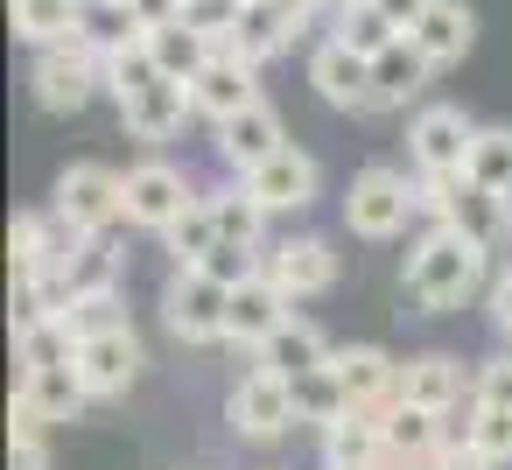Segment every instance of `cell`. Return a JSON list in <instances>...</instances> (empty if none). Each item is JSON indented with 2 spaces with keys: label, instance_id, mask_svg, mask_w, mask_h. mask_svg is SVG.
Masks as SVG:
<instances>
[{
  "label": "cell",
  "instance_id": "bcb514c9",
  "mask_svg": "<svg viewBox=\"0 0 512 470\" xmlns=\"http://www.w3.org/2000/svg\"><path fill=\"white\" fill-rule=\"evenodd\" d=\"M274 8H281V15H288V22H295V36H302V22H309V15H316V8H323V0H274Z\"/></svg>",
  "mask_w": 512,
  "mask_h": 470
},
{
  "label": "cell",
  "instance_id": "ab89813d",
  "mask_svg": "<svg viewBox=\"0 0 512 470\" xmlns=\"http://www.w3.org/2000/svg\"><path fill=\"white\" fill-rule=\"evenodd\" d=\"M470 407H512V351H491L470 365Z\"/></svg>",
  "mask_w": 512,
  "mask_h": 470
},
{
  "label": "cell",
  "instance_id": "60d3db41",
  "mask_svg": "<svg viewBox=\"0 0 512 470\" xmlns=\"http://www.w3.org/2000/svg\"><path fill=\"white\" fill-rule=\"evenodd\" d=\"M183 22L204 29L211 43H232V29L246 22V0H183Z\"/></svg>",
  "mask_w": 512,
  "mask_h": 470
},
{
  "label": "cell",
  "instance_id": "d590c367",
  "mask_svg": "<svg viewBox=\"0 0 512 470\" xmlns=\"http://www.w3.org/2000/svg\"><path fill=\"white\" fill-rule=\"evenodd\" d=\"M463 176L484 183V190H498V197H512V127H477L470 169H463Z\"/></svg>",
  "mask_w": 512,
  "mask_h": 470
},
{
  "label": "cell",
  "instance_id": "7bdbcfd3",
  "mask_svg": "<svg viewBox=\"0 0 512 470\" xmlns=\"http://www.w3.org/2000/svg\"><path fill=\"white\" fill-rule=\"evenodd\" d=\"M484 309H491V323L512 337V267H505V274H491V295H484Z\"/></svg>",
  "mask_w": 512,
  "mask_h": 470
},
{
  "label": "cell",
  "instance_id": "4316f807",
  "mask_svg": "<svg viewBox=\"0 0 512 470\" xmlns=\"http://www.w3.org/2000/svg\"><path fill=\"white\" fill-rule=\"evenodd\" d=\"M148 57H155V71H162V78H183V85H190V78H197V71H204V64L218 57V43H211L204 29H190V22L176 15V22L148 29Z\"/></svg>",
  "mask_w": 512,
  "mask_h": 470
},
{
  "label": "cell",
  "instance_id": "7a4b0ae2",
  "mask_svg": "<svg viewBox=\"0 0 512 470\" xmlns=\"http://www.w3.org/2000/svg\"><path fill=\"white\" fill-rule=\"evenodd\" d=\"M162 323H169V337L176 344H190V351H204V344H225V309H232V288L211 274V267H169V281H162Z\"/></svg>",
  "mask_w": 512,
  "mask_h": 470
},
{
  "label": "cell",
  "instance_id": "e575fe53",
  "mask_svg": "<svg viewBox=\"0 0 512 470\" xmlns=\"http://www.w3.org/2000/svg\"><path fill=\"white\" fill-rule=\"evenodd\" d=\"M330 36H337L344 50H358V57H379V50H393V43H400V29L379 15V0H344Z\"/></svg>",
  "mask_w": 512,
  "mask_h": 470
},
{
  "label": "cell",
  "instance_id": "ac0fdd59",
  "mask_svg": "<svg viewBox=\"0 0 512 470\" xmlns=\"http://www.w3.org/2000/svg\"><path fill=\"white\" fill-rule=\"evenodd\" d=\"M288 148V127H281V113L267 106V99H253L246 113H232L225 127H218V162L232 169V176H253L267 155H281Z\"/></svg>",
  "mask_w": 512,
  "mask_h": 470
},
{
  "label": "cell",
  "instance_id": "ee69618b",
  "mask_svg": "<svg viewBox=\"0 0 512 470\" xmlns=\"http://www.w3.org/2000/svg\"><path fill=\"white\" fill-rule=\"evenodd\" d=\"M428 8H435V0H379V15H386V22H393L400 36H407V29H414V22H421Z\"/></svg>",
  "mask_w": 512,
  "mask_h": 470
},
{
  "label": "cell",
  "instance_id": "603a6c76",
  "mask_svg": "<svg viewBox=\"0 0 512 470\" xmlns=\"http://www.w3.org/2000/svg\"><path fill=\"white\" fill-rule=\"evenodd\" d=\"M442 442H449V414L393 400V414H386V470H421Z\"/></svg>",
  "mask_w": 512,
  "mask_h": 470
},
{
  "label": "cell",
  "instance_id": "74e56055",
  "mask_svg": "<svg viewBox=\"0 0 512 470\" xmlns=\"http://www.w3.org/2000/svg\"><path fill=\"white\" fill-rule=\"evenodd\" d=\"M162 71H155V57H148V36L134 43V50H120V57H106V92L113 99H134V92H148Z\"/></svg>",
  "mask_w": 512,
  "mask_h": 470
},
{
  "label": "cell",
  "instance_id": "ffe728a7",
  "mask_svg": "<svg viewBox=\"0 0 512 470\" xmlns=\"http://www.w3.org/2000/svg\"><path fill=\"white\" fill-rule=\"evenodd\" d=\"M330 372L344 379L351 407H393L400 400V358H386L379 344H337Z\"/></svg>",
  "mask_w": 512,
  "mask_h": 470
},
{
  "label": "cell",
  "instance_id": "5bb4252c",
  "mask_svg": "<svg viewBox=\"0 0 512 470\" xmlns=\"http://www.w3.org/2000/svg\"><path fill=\"white\" fill-rule=\"evenodd\" d=\"M386 414L393 407H351L344 421L316 428L323 470H386Z\"/></svg>",
  "mask_w": 512,
  "mask_h": 470
},
{
  "label": "cell",
  "instance_id": "8992f818",
  "mask_svg": "<svg viewBox=\"0 0 512 470\" xmlns=\"http://www.w3.org/2000/svg\"><path fill=\"white\" fill-rule=\"evenodd\" d=\"M470 141H477V120L463 106H421L407 120V162H414V176H463L470 169Z\"/></svg>",
  "mask_w": 512,
  "mask_h": 470
},
{
  "label": "cell",
  "instance_id": "d6a6232c",
  "mask_svg": "<svg viewBox=\"0 0 512 470\" xmlns=\"http://www.w3.org/2000/svg\"><path fill=\"white\" fill-rule=\"evenodd\" d=\"M225 246V232H218V211H211V197H197L169 232H162V253H169V267H204L211 253Z\"/></svg>",
  "mask_w": 512,
  "mask_h": 470
},
{
  "label": "cell",
  "instance_id": "30bf717a",
  "mask_svg": "<svg viewBox=\"0 0 512 470\" xmlns=\"http://www.w3.org/2000/svg\"><path fill=\"white\" fill-rule=\"evenodd\" d=\"M260 267L288 288V302H316V295L337 288V246H330L323 232H288V239H274Z\"/></svg>",
  "mask_w": 512,
  "mask_h": 470
},
{
  "label": "cell",
  "instance_id": "d6986e66",
  "mask_svg": "<svg viewBox=\"0 0 512 470\" xmlns=\"http://www.w3.org/2000/svg\"><path fill=\"white\" fill-rule=\"evenodd\" d=\"M449 232H463L477 253H505L512 246V197H498V190H484V183H456V204H449Z\"/></svg>",
  "mask_w": 512,
  "mask_h": 470
},
{
  "label": "cell",
  "instance_id": "2e32d148",
  "mask_svg": "<svg viewBox=\"0 0 512 470\" xmlns=\"http://www.w3.org/2000/svg\"><path fill=\"white\" fill-rule=\"evenodd\" d=\"M253 99H260V71H253L246 57H232L225 43H218V57L190 78V106H197L211 127H225V120H232V113H246Z\"/></svg>",
  "mask_w": 512,
  "mask_h": 470
},
{
  "label": "cell",
  "instance_id": "7402d4cb",
  "mask_svg": "<svg viewBox=\"0 0 512 470\" xmlns=\"http://www.w3.org/2000/svg\"><path fill=\"white\" fill-rule=\"evenodd\" d=\"M330 351H337V344H330L309 316H288V323L253 351V365H260V372H274V379H302V372H323V365H330Z\"/></svg>",
  "mask_w": 512,
  "mask_h": 470
},
{
  "label": "cell",
  "instance_id": "8d00e7d4",
  "mask_svg": "<svg viewBox=\"0 0 512 470\" xmlns=\"http://www.w3.org/2000/svg\"><path fill=\"white\" fill-rule=\"evenodd\" d=\"M463 442H477L505 470L512 463V407H463Z\"/></svg>",
  "mask_w": 512,
  "mask_h": 470
},
{
  "label": "cell",
  "instance_id": "83f0119b",
  "mask_svg": "<svg viewBox=\"0 0 512 470\" xmlns=\"http://www.w3.org/2000/svg\"><path fill=\"white\" fill-rule=\"evenodd\" d=\"M78 29H85V0H15V36L29 50L78 43Z\"/></svg>",
  "mask_w": 512,
  "mask_h": 470
},
{
  "label": "cell",
  "instance_id": "6da1fadb",
  "mask_svg": "<svg viewBox=\"0 0 512 470\" xmlns=\"http://www.w3.org/2000/svg\"><path fill=\"white\" fill-rule=\"evenodd\" d=\"M400 295H407L421 316H449V309L491 295V253H477V246H470L463 232H449V225H428V232L407 246Z\"/></svg>",
  "mask_w": 512,
  "mask_h": 470
},
{
  "label": "cell",
  "instance_id": "cb8c5ba5",
  "mask_svg": "<svg viewBox=\"0 0 512 470\" xmlns=\"http://www.w3.org/2000/svg\"><path fill=\"white\" fill-rule=\"evenodd\" d=\"M15 400H22V407H36L50 428H57V421H78V414L92 407V393L78 386V372H71V365H50V372H15Z\"/></svg>",
  "mask_w": 512,
  "mask_h": 470
},
{
  "label": "cell",
  "instance_id": "ba28073f",
  "mask_svg": "<svg viewBox=\"0 0 512 470\" xmlns=\"http://www.w3.org/2000/svg\"><path fill=\"white\" fill-rule=\"evenodd\" d=\"M78 246H85V232L64 211H22L8 232V267H15V281H43V274H64Z\"/></svg>",
  "mask_w": 512,
  "mask_h": 470
},
{
  "label": "cell",
  "instance_id": "f1b7e54d",
  "mask_svg": "<svg viewBox=\"0 0 512 470\" xmlns=\"http://www.w3.org/2000/svg\"><path fill=\"white\" fill-rule=\"evenodd\" d=\"M120 274H127V253H120L113 239H85L57 281H64L71 302H85V295H120Z\"/></svg>",
  "mask_w": 512,
  "mask_h": 470
},
{
  "label": "cell",
  "instance_id": "7c38bea8",
  "mask_svg": "<svg viewBox=\"0 0 512 470\" xmlns=\"http://www.w3.org/2000/svg\"><path fill=\"white\" fill-rule=\"evenodd\" d=\"M288 316H295L288 288L260 267L253 281H239V288H232V309H225V344H232V351H260V344H267Z\"/></svg>",
  "mask_w": 512,
  "mask_h": 470
},
{
  "label": "cell",
  "instance_id": "5b68a950",
  "mask_svg": "<svg viewBox=\"0 0 512 470\" xmlns=\"http://www.w3.org/2000/svg\"><path fill=\"white\" fill-rule=\"evenodd\" d=\"M225 421H232V435L253 442V449H267V442H281L288 428H302V421H295V393H288V379H274V372H260V365L232 379V393H225Z\"/></svg>",
  "mask_w": 512,
  "mask_h": 470
},
{
  "label": "cell",
  "instance_id": "e0dca14e",
  "mask_svg": "<svg viewBox=\"0 0 512 470\" xmlns=\"http://www.w3.org/2000/svg\"><path fill=\"white\" fill-rule=\"evenodd\" d=\"M470 379L477 372H463L456 351H421L400 365V400L428 407V414H456V407H470Z\"/></svg>",
  "mask_w": 512,
  "mask_h": 470
},
{
  "label": "cell",
  "instance_id": "44dd1931",
  "mask_svg": "<svg viewBox=\"0 0 512 470\" xmlns=\"http://www.w3.org/2000/svg\"><path fill=\"white\" fill-rule=\"evenodd\" d=\"M190 113H197V106H190V85H183V78H155L148 92L120 99V120H127L134 141H169V134H183Z\"/></svg>",
  "mask_w": 512,
  "mask_h": 470
},
{
  "label": "cell",
  "instance_id": "1f68e13d",
  "mask_svg": "<svg viewBox=\"0 0 512 470\" xmlns=\"http://www.w3.org/2000/svg\"><path fill=\"white\" fill-rule=\"evenodd\" d=\"M211 197V211H218V232H225V246H253V253H267V211H260V197L232 176V183H218V190H204Z\"/></svg>",
  "mask_w": 512,
  "mask_h": 470
},
{
  "label": "cell",
  "instance_id": "8fae6325",
  "mask_svg": "<svg viewBox=\"0 0 512 470\" xmlns=\"http://www.w3.org/2000/svg\"><path fill=\"white\" fill-rule=\"evenodd\" d=\"M141 365H148V351H141L134 323H120V330H106V337H85L78 358H71V372H78V386H85L92 400H120V393L141 379Z\"/></svg>",
  "mask_w": 512,
  "mask_h": 470
},
{
  "label": "cell",
  "instance_id": "9a60e30c",
  "mask_svg": "<svg viewBox=\"0 0 512 470\" xmlns=\"http://www.w3.org/2000/svg\"><path fill=\"white\" fill-rule=\"evenodd\" d=\"M309 85H316V99L337 106V113H379V106H372V57L344 50L337 36L316 43V57H309Z\"/></svg>",
  "mask_w": 512,
  "mask_h": 470
},
{
  "label": "cell",
  "instance_id": "4dcf8cb0",
  "mask_svg": "<svg viewBox=\"0 0 512 470\" xmlns=\"http://www.w3.org/2000/svg\"><path fill=\"white\" fill-rule=\"evenodd\" d=\"M288 43H295V22L274 8V0H246V22L232 29V43H225V50H232V57H246V64L260 71V64H267V57H281Z\"/></svg>",
  "mask_w": 512,
  "mask_h": 470
},
{
  "label": "cell",
  "instance_id": "7dc6e473",
  "mask_svg": "<svg viewBox=\"0 0 512 470\" xmlns=\"http://www.w3.org/2000/svg\"><path fill=\"white\" fill-rule=\"evenodd\" d=\"M337 8H344V0H337Z\"/></svg>",
  "mask_w": 512,
  "mask_h": 470
},
{
  "label": "cell",
  "instance_id": "9c48e42d",
  "mask_svg": "<svg viewBox=\"0 0 512 470\" xmlns=\"http://www.w3.org/2000/svg\"><path fill=\"white\" fill-rule=\"evenodd\" d=\"M36 106L43 113H85V99L106 85V64L85 50V43H57V50H36Z\"/></svg>",
  "mask_w": 512,
  "mask_h": 470
},
{
  "label": "cell",
  "instance_id": "484cf974",
  "mask_svg": "<svg viewBox=\"0 0 512 470\" xmlns=\"http://www.w3.org/2000/svg\"><path fill=\"white\" fill-rule=\"evenodd\" d=\"M428 78H435V64L400 36L393 50H379V57H372V106H407V99H421V92H428Z\"/></svg>",
  "mask_w": 512,
  "mask_h": 470
},
{
  "label": "cell",
  "instance_id": "277c9868",
  "mask_svg": "<svg viewBox=\"0 0 512 470\" xmlns=\"http://www.w3.org/2000/svg\"><path fill=\"white\" fill-rule=\"evenodd\" d=\"M50 211H64L85 239H106L113 225H127V176L106 169V162H71V169L57 176Z\"/></svg>",
  "mask_w": 512,
  "mask_h": 470
},
{
  "label": "cell",
  "instance_id": "f35d334b",
  "mask_svg": "<svg viewBox=\"0 0 512 470\" xmlns=\"http://www.w3.org/2000/svg\"><path fill=\"white\" fill-rule=\"evenodd\" d=\"M127 323V309H120V295H85V302H71L64 309V330L85 344V337H106V330H120Z\"/></svg>",
  "mask_w": 512,
  "mask_h": 470
},
{
  "label": "cell",
  "instance_id": "f6af8a7d",
  "mask_svg": "<svg viewBox=\"0 0 512 470\" xmlns=\"http://www.w3.org/2000/svg\"><path fill=\"white\" fill-rule=\"evenodd\" d=\"M8 470H50V449L43 442H8Z\"/></svg>",
  "mask_w": 512,
  "mask_h": 470
},
{
  "label": "cell",
  "instance_id": "b9f144b4",
  "mask_svg": "<svg viewBox=\"0 0 512 470\" xmlns=\"http://www.w3.org/2000/svg\"><path fill=\"white\" fill-rule=\"evenodd\" d=\"M421 470H498V463H491L477 442H442V449H435Z\"/></svg>",
  "mask_w": 512,
  "mask_h": 470
},
{
  "label": "cell",
  "instance_id": "f546056e",
  "mask_svg": "<svg viewBox=\"0 0 512 470\" xmlns=\"http://www.w3.org/2000/svg\"><path fill=\"white\" fill-rule=\"evenodd\" d=\"M148 36V22L134 15V0H92L85 8V29H78V43L106 64V57H120V50H134Z\"/></svg>",
  "mask_w": 512,
  "mask_h": 470
},
{
  "label": "cell",
  "instance_id": "3957f363",
  "mask_svg": "<svg viewBox=\"0 0 512 470\" xmlns=\"http://www.w3.org/2000/svg\"><path fill=\"white\" fill-rule=\"evenodd\" d=\"M414 218H421V197H414V183H407L400 169L372 162V169L351 176V190H344V225H351L358 239H400Z\"/></svg>",
  "mask_w": 512,
  "mask_h": 470
},
{
  "label": "cell",
  "instance_id": "4fadbf2b",
  "mask_svg": "<svg viewBox=\"0 0 512 470\" xmlns=\"http://www.w3.org/2000/svg\"><path fill=\"white\" fill-rule=\"evenodd\" d=\"M253 197H260V211L267 218H281V211H309L316 204V190H323V169H316V155H302L295 141L281 148V155H267L253 176H239Z\"/></svg>",
  "mask_w": 512,
  "mask_h": 470
},
{
  "label": "cell",
  "instance_id": "836d02e7",
  "mask_svg": "<svg viewBox=\"0 0 512 470\" xmlns=\"http://www.w3.org/2000/svg\"><path fill=\"white\" fill-rule=\"evenodd\" d=\"M288 393H295V421H309V428H330V421H344L351 414V393H344V379L323 365V372H302V379H288Z\"/></svg>",
  "mask_w": 512,
  "mask_h": 470
},
{
  "label": "cell",
  "instance_id": "d4e9b609",
  "mask_svg": "<svg viewBox=\"0 0 512 470\" xmlns=\"http://www.w3.org/2000/svg\"><path fill=\"white\" fill-rule=\"evenodd\" d=\"M470 36H477V22H470V8H463V0H435V8L407 29V43L442 71V64H456L463 50H470Z\"/></svg>",
  "mask_w": 512,
  "mask_h": 470
},
{
  "label": "cell",
  "instance_id": "52a82bcc",
  "mask_svg": "<svg viewBox=\"0 0 512 470\" xmlns=\"http://www.w3.org/2000/svg\"><path fill=\"white\" fill-rule=\"evenodd\" d=\"M204 190L190 183V169H176V162H134L127 169V225H141V232H169L190 204H197Z\"/></svg>",
  "mask_w": 512,
  "mask_h": 470
}]
</instances>
